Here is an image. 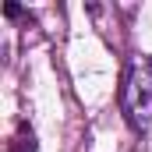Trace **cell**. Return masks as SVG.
Returning <instances> with one entry per match:
<instances>
[{"label":"cell","mask_w":152,"mask_h":152,"mask_svg":"<svg viewBox=\"0 0 152 152\" xmlns=\"http://www.w3.org/2000/svg\"><path fill=\"white\" fill-rule=\"evenodd\" d=\"M4 14H7V18H21V7H18V4H4Z\"/></svg>","instance_id":"obj_3"},{"label":"cell","mask_w":152,"mask_h":152,"mask_svg":"<svg viewBox=\"0 0 152 152\" xmlns=\"http://www.w3.org/2000/svg\"><path fill=\"white\" fill-rule=\"evenodd\" d=\"M39 142H36V131L28 127V124H21L18 127V134H14V142H11V152H36Z\"/></svg>","instance_id":"obj_2"},{"label":"cell","mask_w":152,"mask_h":152,"mask_svg":"<svg viewBox=\"0 0 152 152\" xmlns=\"http://www.w3.org/2000/svg\"><path fill=\"white\" fill-rule=\"evenodd\" d=\"M120 110L127 117V124L134 131H149L152 120V88L138 78L134 64H124V78H120Z\"/></svg>","instance_id":"obj_1"}]
</instances>
